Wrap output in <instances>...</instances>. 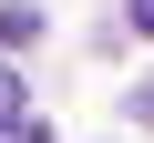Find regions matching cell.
Returning a JSON list of instances; mask_svg holds the SVG:
<instances>
[{
  "label": "cell",
  "instance_id": "obj_1",
  "mask_svg": "<svg viewBox=\"0 0 154 143\" xmlns=\"http://www.w3.org/2000/svg\"><path fill=\"white\" fill-rule=\"evenodd\" d=\"M31 133V92H21V72L0 61V143H21Z\"/></svg>",
  "mask_w": 154,
  "mask_h": 143
},
{
  "label": "cell",
  "instance_id": "obj_2",
  "mask_svg": "<svg viewBox=\"0 0 154 143\" xmlns=\"http://www.w3.org/2000/svg\"><path fill=\"white\" fill-rule=\"evenodd\" d=\"M0 41H11V51H31V41H41V10H31V0H11V10H0Z\"/></svg>",
  "mask_w": 154,
  "mask_h": 143
},
{
  "label": "cell",
  "instance_id": "obj_3",
  "mask_svg": "<svg viewBox=\"0 0 154 143\" xmlns=\"http://www.w3.org/2000/svg\"><path fill=\"white\" fill-rule=\"evenodd\" d=\"M134 31H154V0H134Z\"/></svg>",
  "mask_w": 154,
  "mask_h": 143
},
{
  "label": "cell",
  "instance_id": "obj_4",
  "mask_svg": "<svg viewBox=\"0 0 154 143\" xmlns=\"http://www.w3.org/2000/svg\"><path fill=\"white\" fill-rule=\"evenodd\" d=\"M134 112H144V123H154V82H144V92H134Z\"/></svg>",
  "mask_w": 154,
  "mask_h": 143
},
{
  "label": "cell",
  "instance_id": "obj_5",
  "mask_svg": "<svg viewBox=\"0 0 154 143\" xmlns=\"http://www.w3.org/2000/svg\"><path fill=\"white\" fill-rule=\"evenodd\" d=\"M21 143H51V133H21Z\"/></svg>",
  "mask_w": 154,
  "mask_h": 143
}]
</instances>
